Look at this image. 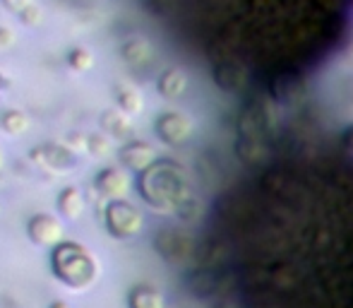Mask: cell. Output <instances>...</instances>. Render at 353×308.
<instances>
[{"label":"cell","instance_id":"cell-1","mask_svg":"<svg viewBox=\"0 0 353 308\" xmlns=\"http://www.w3.org/2000/svg\"><path fill=\"white\" fill-rule=\"evenodd\" d=\"M137 188L147 205H152L159 212H173L190 200L185 169L178 166L176 162H166V159H159L147 171H142Z\"/></svg>","mask_w":353,"mask_h":308},{"label":"cell","instance_id":"cell-2","mask_svg":"<svg viewBox=\"0 0 353 308\" xmlns=\"http://www.w3.org/2000/svg\"><path fill=\"white\" fill-rule=\"evenodd\" d=\"M51 267H53V275H56L63 285L72 287V289H87L99 277L97 258L84 246L72 243V241H63L53 248Z\"/></svg>","mask_w":353,"mask_h":308},{"label":"cell","instance_id":"cell-3","mask_svg":"<svg viewBox=\"0 0 353 308\" xmlns=\"http://www.w3.org/2000/svg\"><path fill=\"white\" fill-rule=\"evenodd\" d=\"M106 229L116 238H135L144 229V217L128 200H111L106 207Z\"/></svg>","mask_w":353,"mask_h":308},{"label":"cell","instance_id":"cell-4","mask_svg":"<svg viewBox=\"0 0 353 308\" xmlns=\"http://www.w3.org/2000/svg\"><path fill=\"white\" fill-rule=\"evenodd\" d=\"M154 128H157V135L171 147L185 145L192 137V131H195L190 116H185V113H181V111H168V113H163V116H159Z\"/></svg>","mask_w":353,"mask_h":308},{"label":"cell","instance_id":"cell-5","mask_svg":"<svg viewBox=\"0 0 353 308\" xmlns=\"http://www.w3.org/2000/svg\"><path fill=\"white\" fill-rule=\"evenodd\" d=\"M27 231H29V238H32L37 246H43V248H56L58 243H63V233H65L61 220L51 215L32 217L27 224Z\"/></svg>","mask_w":353,"mask_h":308},{"label":"cell","instance_id":"cell-6","mask_svg":"<svg viewBox=\"0 0 353 308\" xmlns=\"http://www.w3.org/2000/svg\"><path fill=\"white\" fill-rule=\"evenodd\" d=\"M157 248L166 260L171 262H185V258L190 256L192 246H190V238L178 233L176 229H163L157 236Z\"/></svg>","mask_w":353,"mask_h":308},{"label":"cell","instance_id":"cell-7","mask_svg":"<svg viewBox=\"0 0 353 308\" xmlns=\"http://www.w3.org/2000/svg\"><path fill=\"white\" fill-rule=\"evenodd\" d=\"M97 191L108 200H123L130 191V178L123 169H103L97 176Z\"/></svg>","mask_w":353,"mask_h":308},{"label":"cell","instance_id":"cell-8","mask_svg":"<svg viewBox=\"0 0 353 308\" xmlns=\"http://www.w3.org/2000/svg\"><path fill=\"white\" fill-rule=\"evenodd\" d=\"M121 159H123V164H125V166L130 169V171H135V173L147 171L154 162H159L157 150H154L149 142H142V140H132L130 145L123 147Z\"/></svg>","mask_w":353,"mask_h":308},{"label":"cell","instance_id":"cell-9","mask_svg":"<svg viewBox=\"0 0 353 308\" xmlns=\"http://www.w3.org/2000/svg\"><path fill=\"white\" fill-rule=\"evenodd\" d=\"M188 87H190V77H188V73L183 70V68H168V70H163V75L159 77V94H161L163 99H181L183 94L188 92Z\"/></svg>","mask_w":353,"mask_h":308},{"label":"cell","instance_id":"cell-10","mask_svg":"<svg viewBox=\"0 0 353 308\" xmlns=\"http://www.w3.org/2000/svg\"><path fill=\"white\" fill-rule=\"evenodd\" d=\"M87 210V198L79 188L74 186H68L65 191L58 195V212H61L65 220H79Z\"/></svg>","mask_w":353,"mask_h":308},{"label":"cell","instance_id":"cell-11","mask_svg":"<svg viewBox=\"0 0 353 308\" xmlns=\"http://www.w3.org/2000/svg\"><path fill=\"white\" fill-rule=\"evenodd\" d=\"M123 58L132 68H147L154 63V46L149 41H144V39H130L123 46Z\"/></svg>","mask_w":353,"mask_h":308},{"label":"cell","instance_id":"cell-12","mask_svg":"<svg viewBox=\"0 0 353 308\" xmlns=\"http://www.w3.org/2000/svg\"><path fill=\"white\" fill-rule=\"evenodd\" d=\"M116 97H118V106H121V111L128 113L130 118L137 116V113H142L144 99H142V94L137 87H132V84H118Z\"/></svg>","mask_w":353,"mask_h":308},{"label":"cell","instance_id":"cell-13","mask_svg":"<svg viewBox=\"0 0 353 308\" xmlns=\"http://www.w3.org/2000/svg\"><path fill=\"white\" fill-rule=\"evenodd\" d=\"M128 306L130 308H166V301L152 287H135L128 296Z\"/></svg>","mask_w":353,"mask_h":308},{"label":"cell","instance_id":"cell-14","mask_svg":"<svg viewBox=\"0 0 353 308\" xmlns=\"http://www.w3.org/2000/svg\"><path fill=\"white\" fill-rule=\"evenodd\" d=\"M103 128L111 133L113 137H128L132 133L130 126V116L128 113H116V111H108L103 113Z\"/></svg>","mask_w":353,"mask_h":308},{"label":"cell","instance_id":"cell-15","mask_svg":"<svg viewBox=\"0 0 353 308\" xmlns=\"http://www.w3.org/2000/svg\"><path fill=\"white\" fill-rule=\"evenodd\" d=\"M0 126L8 135H24L29 128V118L22 111H8L0 118Z\"/></svg>","mask_w":353,"mask_h":308},{"label":"cell","instance_id":"cell-16","mask_svg":"<svg viewBox=\"0 0 353 308\" xmlns=\"http://www.w3.org/2000/svg\"><path fill=\"white\" fill-rule=\"evenodd\" d=\"M68 63H70V68H74L77 73H87L94 68V53L87 51V48H72L70 56H68Z\"/></svg>","mask_w":353,"mask_h":308},{"label":"cell","instance_id":"cell-17","mask_svg":"<svg viewBox=\"0 0 353 308\" xmlns=\"http://www.w3.org/2000/svg\"><path fill=\"white\" fill-rule=\"evenodd\" d=\"M87 150L97 159H103V157H108V152H111V145H108V140L103 135H92L87 140Z\"/></svg>","mask_w":353,"mask_h":308},{"label":"cell","instance_id":"cell-18","mask_svg":"<svg viewBox=\"0 0 353 308\" xmlns=\"http://www.w3.org/2000/svg\"><path fill=\"white\" fill-rule=\"evenodd\" d=\"M19 17H22L24 24H29V27H32V24H41L43 12H41V8H39V5H32V8L24 10V12L19 15Z\"/></svg>","mask_w":353,"mask_h":308},{"label":"cell","instance_id":"cell-19","mask_svg":"<svg viewBox=\"0 0 353 308\" xmlns=\"http://www.w3.org/2000/svg\"><path fill=\"white\" fill-rule=\"evenodd\" d=\"M3 5L14 15H22L24 10H29L34 5V0H3Z\"/></svg>","mask_w":353,"mask_h":308},{"label":"cell","instance_id":"cell-20","mask_svg":"<svg viewBox=\"0 0 353 308\" xmlns=\"http://www.w3.org/2000/svg\"><path fill=\"white\" fill-rule=\"evenodd\" d=\"M14 44V34L8 27H0V48H10Z\"/></svg>","mask_w":353,"mask_h":308},{"label":"cell","instance_id":"cell-21","mask_svg":"<svg viewBox=\"0 0 353 308\" xmlns=\"http://www.w3.org/2000/svg\"><path fill=\"white\" fill-rule=\"evenodd\" d=\"M344 150L353 154V128H351V131L344 135Z\"/></svg>","mask_w":353,"mask_h":308},{"label":"cell","instance_id":"cell-22","mask_svg":"<svg viewBox=\"0 0 353 308\" xmlns=\"http://www.w3.org/2000/svg\"><path fill=\"white\" fill-rule=\"evenodd\" d=\"M48 308H70V306H68L65 301H53V304L48 306Z\"/></svg>","mask_w":353,"mask_h":308},{"label":"cell","instance_id":"cell-23","mask_svg":"<svg viewBox=\"0 0 353 308\" xmlns=\"http://www.w3.org/2000/svg\"><path fill=\"white\" fill-rule=\"evenodd\" d=\"M349 102H351V106H353V82L349 84Z\"/></svg>","mask_w":353,"mask_h":308},{"label":"cell","instance_id":"cell-24","mask_svg":"<svg viewBox=\"0 0 353 308\" xmlns=\"http://www.w3.org/2000/svg\"><path fill=\"white\" fill-rule=\"evenodd\" d=\"M3 164H5V157H3V150H0V169H3Z\"/></svg>","mask_w":353,"mask_h":308},{"label":"cell","instance_id":"cell-25","mask_svg":"<svg viewBox=\"0 0 353 308\" xmlns=\"http://www.w3.org/2000/svg\"><path fill=\"white\" fill-rule=\"evenodd\" d=\"M349 61H351V66H353V44H351V51H349Z\"/></svg>","mask_w":353,"mask_h":308}]
</instances>
